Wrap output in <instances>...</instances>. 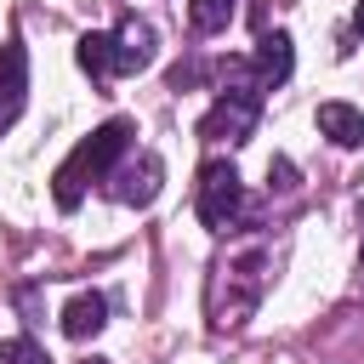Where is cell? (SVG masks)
I'll return each instance as SVG.
<instances>
[{"label":"cell","mask_w":364,"mask_h":364,"mask_svg":"<svg viewBox=\"0 0 364 364\" xmlns=\"http://www.w3.org/2000/svg\"><path fill=\"white\" fill-rule=\"evenodd\" d=\"M102 324H108V301H102L97 290H85V296H74V301L63 307V336H68V341H91Z\"/></svg>","instance_id":"cell-8"},{"label":"cell","mask_w":364,"mask_h":364,"mask_svg":"<svg viewBox=\"0 0 364 364\" xmlns=\"http://www.w3.org/2000/svg\"><path fill=\"white\" fill-rule=\"evenodd\" d=\"M80 68H85L91 80L114 74V34H85V40H80Z\"/></svg>","instance_id":"cell-10"},{"label":"cell","mask_w":364,"mask_h":364,"mask_svg":"<svg viewBox=\"0 0 364 364\" xmlns=\"http://www.w3.org/2000/svg\"><path fill=\"white\" fill-rule=\"evenodd\" d=\"M353 28H358V34H364V0H358V11H353Z\"/></svg>","instance_id":"cell-14"},{"label":"cell","mask_w":364,"mask_h":364,"mask_svg":"<svg viewBox=\"0 0 364 364\" xmlns=\"http://www.w3.org/2000/svg\"><path fill=\"white\" fill-rule=\"evenodd\" d=\"M318 131L336 148H358L364 142V108H353V102H318Z\"/></svg>","instance_id":"cell-9"},{"label":"cell","mask_w":364,"mask_h":364,"mask_svg":"<svg viewBox=\"0 0 364 364\" xmlns=\"http://www.w3.org/2000/svg\"><path fill=\"white\" fill-rule=\"evenodd\" d=\"M267 182H273V188H296V165H290V159H273V165H267Z\"/></svg>","instance_id":"cell-13"},{"label":"cell","mask_w":364,"mask_h":364,"mask_svg":"<svg viewBox=\"0 0 364 364\" xmlns=\"http://www.w3.org/2000/svg\"><path fill=\"white\" fill-rule=\"evenodd\" d=\"M0 364H51V358H46V347H40V341L17 336V341H0Z\"/></svg>","instance_id":"cell-12"},{"label":"cell","mask_w":364,"mask_h":364,"mask_svg":"<svg viewBox=\"0 0 364 364\" xmlns=\"http://www.w3.org/2000/svg\"><path fill=\"white\" fill-rule=\"evenodd\" d=\"M91 364H97V358H91Z\"/></svg>","instance_id":"cell-15"},{"label":"cell","mask_w":364,"mask_h":364,"mask_svg":"<svg viewBox=\"0 0 364 364\" xmlns=\"http://www.w3.org/2000/svg\"><path fill=\"white\" fill-rule=\"evenodd\" d=\"M23 91H28V57L17 40L0 46V131L23 114Z\"/></svg>","instance_id":"cell-5"},{"label":"cell","mask_w":364,"mask_h":364,"mask_svg":"<svg viewBox=\"0 0 364 364\" xmlns=\"http://www.w3.org/2000/svg\"><path fill=\"white\" fill-rule=\"evenodd\" d=\"M193 210L210 233H228L245 210V188H239V171L233 159H205L199 165V193H193Z\"/></svg>","instance_id":"cell-2"},{"label":"cell","mask_w":364,"mask_h":364,"mask_svg":"<svg viewBox=\"0 0 364 364\" xmlns=\"http://www.w3.org/2000/svg\"><path fill=\"white\" fill-rule=\"evenodd\" d=\"M154 63V28L148 23H125L114 34V74H142Z\"/></svg>","instance_id":"cell-6"},{"label":"cell","mask_w":364,"mask_h":364,"mask_svg":"<svg viewBox=\"0 0 364 364\" xmlns=\"http://www.w3.org/2000/svg\"><path fill=\"white\" fill-rule=\"evenodd\" d=\"M125 142H131V119H108L102 131H91V136H85V142L57 165V176H51L57 205H63V210H74V205L85 199V182L108 176V171H114V159L125 154Z\"/></svg>","instance_id":"cell-1"},{"label":"cell","mask_w":364,"mask_h":364,"mask_svg":"<svg viewBox=\"0 0 364 364\" xmlns=\"http://www.w3.org/2000/svg\"><path fill=\"white\" fill-rule=\"evenodd\" d=\"M262 119V91H222L216 108L199 119V136L205 142H245Z\"/></svg>","instance_id":"cell-3"},{"label":"cell","mask_w":364,"mask_h":364,"mask_svg":"<svg viewBox=\"0 0 364 364\" xmlns=\"http://www.w3.org/2000/svg\"><path fill=\"white\" fill-rule=\"evenodd\" d=\"M290 63H296V51H290V34H262V40H256V57H250V68H256V80H262L267 91L290 80Z\"/></svg>","instance_id":"cell-7"},{"label":"cell","mask_w":364,"mask_h":364,"mask_svg":"<svg viewBox=\"0 0 364 364\" xmlns=\"http://www.w3.org/2000/svg\"><path fill=\"white\" fill-rule=\"evenodd\" d=\"M228 17H233V0H188V23H193V34H216V28H228Z\"/></svg>","instance_id":"cell-11"},{"label":"cell","mask_w":364,"mask_h":364,"mask_svg":"<svg viewBox=\"0 0 364 364\" xmlns=\"http://www.w3.org/2000/svg\"><path fill=\"white\" fill-rule=\"evenodd\" d=\"M159 176H165L159 154H142V159H131V165H114V171H108L114 199H125V205H148V199L159 193Z\"/></svg>","instance_id":"cell-4"}]
</instances>
